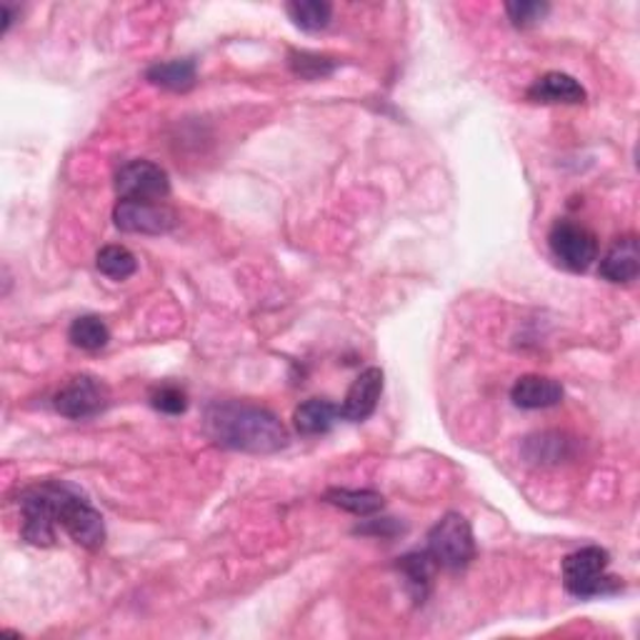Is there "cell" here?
I'll return each instance as SVG.
<instances>
[{
  "instance_id": "17",
  "label": "cell",
  "mask_w": 640,
  "mask_h": 640,
  "mask_svg": "<svg viewBox=\"0 0 640 640\" xmlns=\"http://www.w3.org/2000/svg\"><path fill=\"white\" fill-rule=\"evenodd\" d=\"M326 503H331L335 508H343V511L369 518L383 511V495L378 491H355V488H331L326 495Z\"/></svg>"
},
{
  "instance_id": "12",
  "label": "cell",
  "mask_w": 640,
  "mask_h": 640,
  "mask_svg": "<svg viewBox=\"0 0 640 640\" xmlns=\"http://www.w3.org/2000/svg\"><path fill=\"white\" fill-rule=\"evenodd\" d=\"M525 96H529L531 103H543V106H555V103H563V106H578V103L586 100V88H583L573 75L551 71L541 75Z\"/></svg>"
},
{
  "instance_id": "24",
  "label": "cell",
  "mask_w": 640,
  "mask_h": 640,
  "mask_svg": "<svg viewBox=\"0 0 640 640\" xmlns=\"http://www.w3.org/2000/svg\"><path fill=\"white\" fill-rule=\"evenodd\" d=\"M529 440L535 446H543V450L541 448L525 450V456H529V460H535V463H548V460H561L563 456H566L563 454L566 440H563L561 436H555V433H543V436H535Z\"/></svg>"
},
{
  "instance_id": "8",
  "label": "cell",
  "mask_w": 640,
  "mask_h": 640,
  "mask_svg": "<svg viewBox=\"0 0 640 640\" xmlns=\"http://www.w3.org/2000/svg\"><path fill=\"white\" fill-rule=\"evenodd\" d=\"M116 193L120 201L160 203L171 195V178L153 160H130L118 168Z\"/></svg>"
},
{
  "instance_id": "5",
  "label": "cell",
  "mask_w": 640,
  "mask_h": 640,
  "mask_svg": "<svg viewBox=\"0 0 640 640\" xmlns=\"http://www.w3.org/2000/svg\"><path fill=\"white\" fill-rule=\"evenodd\" d=\"M21 535L31 545H53L55 529H58V480H45L25 488L21 493Z\"/></svg>"
},
{
  "instance_id": "2",
  "label": "cell",
  "mask_w": 640,
  "mask_h": 640,
  "mask_svg": "<svg viewBox=\"0 0 640 640\" xmlns=\"http://www.w3.org/2000/svg\"><path fill=\"white\" fill-rule=\"evenodd\" d=\"M610 555L600 545H586L568 553L563 558V586L576 598H598V596H614L623 583L620 578L610 576Z\"/></svg>"
},
{
  "instance_id": "23",
  "label": "cell",
  "mask_w": 640,
  "mask_h": 640,
  "mask_svg": "<svg viewBox=\"0 0 640 640\" xmlns=\"http://www.w3.org/2000/svg\"><path fill=\"white\" fill-rule=\"evenodd\" d=\"M505 13L515 28H533L551 13V6L538 0H515V3H505Z\"/></svg>"
},
{
  "instance_id": "10",
  "label": "cell",
  "mask_w": 640,
  "mask_h": 640,
  "mask_svg": "<svg viewBox=\"0 0 640 640\" xmlns=\"http://www.w3.org/2000/svg\"><path fill=\"white\" fill-rule=\"evenodd\" d=\"M383 385H385V375L381 369H375V365L373 369H365L345 393V401L341 406V418L351 423L369 420L375 413V408H378Z\"/></svg>"
},
{
  "instance_id": "13",
  "label": "cell",
  "mask_w": 640,
  "mask_h": 640,
  "mask_svg": "<svg viewBox=\"0 0 640 640\" xmlns=\"http://www.w3.org/2000/svg\"><path fill=\"white\" fill-rule=\"evenodd\" d=\"M563 385L555 378H545V375H521L511 388V401L523 410H541L553 408L563 401Z\"/></svg>"
},
{
  "instance_id": "25",
  "label": "cell",
  "mask_w": 640,
  "mask_h": 640,
  "mask_svg": "<svg viewBox=\"0 0 640 640\" xmlns=\"http://www.w3.org/2000/svg\"><path fill=\"white\" fill-rule=\"evenodd\" d=\"M406 529L395 521V518H371V521H365L363 525H358L355 533H363V535H381V538H395V535L403 533Z\"/></svg>"
},
{
  "instance_id": "18",
  "label": "cell",
  "mask_w": 640,
  "mask_h": 640,
  "mask_svg": "<svg viewBox=\"0 0 640 640\" xmlns=\"http://www.w3.org/2000/svg\"><path fill=\"white\" fill-rule=\"evenodd\" d=\"M286 11L290 21L306 33L323 31V28L331 25L333 18V6L326 3V0H294V3L286 6Z\"/></svg>"
},
{
  "instance_id": "9",
  "label": "cell",
  "mask_w": 640,
  "mask_h": 640,
  "mask_svg": "<svg viewBox=\"0 0 640 640\" xmlns=\"http://www.w3.org/2000/svg\"><path fill=\"white\" fill-rule=\"evenodd\" d=\"M113 221H116V228L124 233L163 235L175 228L178 215L163 203L118 201L116 211H113Z\"/></svg>"
},
{
  "instance_id": "20",
  "label": "cell",
  "mask_w": 640,
  "mask_h": 640,
  "mask_svg": "<svg viewBox=\"0 0 640 640\" xmlns=\"http://www.w3.org/2000/svg\"><path fill=\"white\" fill-rule=\"evenodd\" d=\"M96 268L110 280H128L138 270V260L126 246H106L98 250Z\"/></svg>"
},
{
  "instance_id": "14",
  "label": "cell",
  "mask_w": 640,
  "mask_h": 640,
  "mask_svg": "<svg viewBox=\"0 0 640 640\" xmlns=\"http://www.w3.org/2000/svg\"><path fill=\"white\" fill-rule=\"evenodd\" d=\"M341 420V406L328 398H310L294 413V426L300 436H326Z\"/></svg>"
},
{
  "instance_id": "16",
  "label": "cell",
  "mask_w": 640,
  "mask_h": 640,
  "mask_svg": "<svg viewBox=\"0 0 640 640\" xmlns=\"http://www.w3.org/2000/svg\"><path fill=\"white\" fill-rule=\"evenodd\" d=\"M146 78L153 83V86H160L166 90L185 93L195 86L198 65L193 58H175V61L156 63L148 68Z\"/></svg>"
},
{
  "instance_id": "7",
  "label": "cell",
  "mask_w": 640,
  "mask_h": 640,
  "mask_svg": "<svg viewBox=\"0 0 640 640\" xmlns=\"http://www.w3.org/2000/svg\"><path fill=\"white\" fill-rule=\"evenodd\" d=\"M110 403V391L96 375H75L63 388L53 395V408L63 418L71 420H88L100 416Z\"/></svg>"
},
{
  "instance_id": "19",
  "label": "cell",
  "mask_w": 640,
  "mask_h": 640,
  "mask_svg": "<svg viewBox=\"0 0 640 640\" xmlns=\"http://www.w3.org/2000/svg\"><path fill=\"white\" fill-rule=\"evenodd\" d=\"M68 338L81 351H100L110 341V331L100 316H78L68 328Z\"/></svg>"
},
{
  "instance_id": "21",
  "label": "cell",
  "mask_w": 640,
  "mask_h": 640,
  "mask_svg": "<svg viewBox=\"0 0 640 640\" xmlns=\"http://www.w3.org/2000/svg\"><path fill=\"white\" fill-rule=\"evenodd\" d=\"M288 65L303 81H323L335 71V63L331 58L308 51H290Z\"/></svg>"
},
{
  "instance_id": "3",
  "label": "cell",
  "mask_w": 640,
  "mask_h": 640,
  "mask_svg": "<svg viewBox=\"0 0 640 640\" xmlns=\"http://www.w3.org/2000/svg\"><path fill=\"white\" fill-rule=\"evenodd\" d=\"M426 551L438 568L463 570L476 558V535L468 518L446 513L428 533Z\"/></svg>"
},
{
  "instance_id": "6",
  "label": "cell",
  "mask_w": 640,
  "mask_h": 640,
  "mask_svg": "<svg viewBox=\"0 0 640 640\" xmlns=\"http://www.w3.org/2000/svg\"><path fill=\"white\" fill-rule=\"evenodd\" d=\"M548 246L553 258L566 270L583 273L598 260V238L586 225L576 221H555L548 233Z\"/></svg>"
},
{
  "instance_id": "22",
  "label": "cell",
  "mask_w": 640,
  "mask_h": 640,
  "mask_svg": "<svg viewBox=\"0 0 640 640\" xmlns=\"http://www.w3.org/2000/svg\"><path fill=\"white\" fill-rule=\"evenodd\" d=\"M150 406L166 413V416H183L188 410V395L183 388H178V385L163 383L150 393Z\"/></svg>"
},
{
  "instance_id": "4",
  "label": "cell",
  "mask_w": 640,
  "mask_h": 640,
  "mask_svg": "<svg viewBox=\"0 0 640 640\" xmlns=\"http://www.w3.org/2000/svg\"><path fill=\"white\" fill-rule=\"evenodd\" d=\"M58 525L71 538L88 551H98L106 543L103 515L78 488L58 480Z\"/></svg>"
},
{
  "instance_id": "15",
  "label": "cell",
  "mask_w": 640,
  "mask_h": 640,
  "mask_svg": "<svg viewBox=\"0 0 640 640\" xmlns=\"http://www.w3.org/2000/svg\"><path fill=\"white\" fill-rule=\"evenodd\" d=\"M395 568L403 578H406V588L410 590V596L416 598V604H423L428 598L430 586H433V576H436V561L430 558L428 551H416L408 553L398 558Z\"/></svg>"
},
{
  "instance_id": "11",
  "label": "cell",
  "mask_w": 640,
  "mask_h": 640,
  "mask_svg": "<svg viewBox=\"0 0 640 640\" xmlns=\"http://www.w3.org/2000/svg\"><path fill=\"white\" fill-rule=\"evenodd\" d=\"M640 273V248L636 235H620L600 260L598 276L608 284H633Z\"/></svg>"
},
{
  "instance_id": "1",
  "label": "cell",
  "mask_w": 640,
  "mask_h": 640,
  "mask_svg": "<svg viewBox=\"0 0 640 640\" xmlns=\"http://www.w3.org/2000/svg\"><path fill=\"white\" fill-rule=\"evenodd\" d=\"M203 428L215 444L241 454L268 456L288 446V430L276 413L243 401H215L205 408Z\"/></svg>"
}]
</instances>
